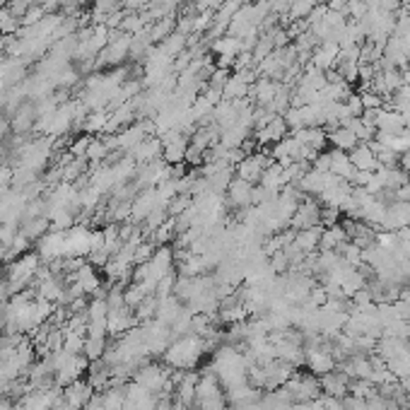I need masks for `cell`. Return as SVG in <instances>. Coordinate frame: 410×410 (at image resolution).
Masks as SVG:
<instances>
[{
    "mask_svg": "<svg viewBox=\"0 0 410 410\" xmlns=\"http://www.w3.org/2000/svg\"><path fill=\"white\" fill-rule=\"evenodd\" d=\"M205 353L207 350H205L203 338L189 333V336L174 338L172 346L164 350L162 357H164V364H167V367L179 369V371H191L200 362V357H203Z\"/></svg>",
    "mask_w": 410,
    "mask_h": 410,
    "instance_id": "1",
    "label": "cell"
},
{
    "mask_svg": "<svg viewBox=\"0 0 410 410\" xmlns=\"http://www.w3.org/2000/svg\"><path fill=\"white\" fill-rule=\"evenodd\" d=\"M109 336H87L85 338V350H82V355H85L90 362H97V360L104 357V353L109 350Z\"/></svg>",
    "mask_w": 410,
    "mask_h": 410,
    "instance_id": "28",
    "label": "cell"
},
{
    "mask_svg": "<svg viewBox=\"0 0 410 410\" xmlns=\"http://www.w3.org/2000/svg\"><path fill=\"white\" fill-rule=\"evenodd\" d=\"M51 229V222H48L46 215H36V217H22L20 222V232L25 234L27 239H29L32 244H36L43 234Z\"/></svg>",
    "mask_w": 410,
    "mask_h": 410,
    "instance_id": "19",
    "label": "cell"
},
{
    "mask_svg": "<svg viewBox=\"0 0 410 410\" xmlns=\"http://www.w3.org/2000/svg\"><path fill=\"white\" fill-rule=\"evenodd\" d=\"M271 164H273L271 152L256 150V152H251V155H244L242 160L237 162L234 174H237L239 179H244V182H249V184H259L261 177H264V172L271 167Z\"/></svg>",
    "mask_w": 410,
    "mask_h": 410,
    "instance_id": "4",
    "label": "cell"
},
{
    "mask_svg": "<svg viewBox=\"0 0 410 410\" xmlns=\"http://www.w3.org/2000/svg\"><path fill=\"white\" fill-rule=\"evenodd\" d=\"M328 145H331L333 150L350 152V150H355V147L360 145V140L350 128H346V125H338V128L328 130Z\"/></svg>",
    "mask_w": 410,
    "mask_h": 410,
    "instance_id": "20",
    "label": "cell"
},
{
    "mask_svg": "<svg viewBox=\"0 0 410 410\" xmlns=\"http://www.w3.org/2000/svg\"><path fill=\"white\" fill-rule=\"evenodd\" d=\"M321 384V393L324 396H333V398H346L348 393V386H350V379L348 374H343V371H328V374H324L319 379Z\"/></svg>",
    "mask_w": 410,
    "mask_h": 410,
    "instance_id": "15",
    "label": "cell"
},
{
    "mask_svg": "<svg viewBox=\"0 0 410 410\" xmlns=\"http://www.w3.org/2000/svg\"><path fill=\"white\" fill-rule=\"evenodd\" d=\"M408 184H410V174H408Z\"/></svg>",
    "mask_w": 410,
    "mask_h": 410,
    "instance_id": "38",
    "label": "cell"
},
{
    "mask_svg": "<svg viewBox=\"0 0 410 410\" xmlns=\"http://www.w3.org/2000/svg\"><path fill=\"white\" fill-rule=\"evenodd\" d=\"M41 266H43V261L36 251H27L20 259H15L13 264H8V268H5V278H8L10 292L18 294V292H25V289H32Z\"/></svg>",
    "mask_w": 410,
    "mask_h": 410,
    "instance_id": "2",
    "label": "cell"
},
{
    "mask_svg": "<svg viewBox=\"0 0 410 410\" xmlns=\"http://www.w3.org/2000/svg\"><path fill=\"white\" fill-rule=\"evenodd\" d=\"M8 43H10V36H3V34H0V58L8 56Z\"/></svg>",
    "mask_w": 410,
    "mask_h": 410,
    "instance_id": "37",
    "label": "cell"
},
{
    "mask_svg": "<svg viewBox=\"0 0 410 410\" xmlns=\"http://www.w3.org/2000/svg\"><path fill=\"white\" fill-rule=\"evenodd\" d=\"M360 100H362V107L371 109V111H379V109L384 107V100L371 90H360Z\"/></svg>",
    "mask_w": 410,
    "mask_h": 410,
    "instance_id": "32",
    "label": "cell"
},
{
    "mask_svg": "<svg viewBox=\"0 0 410 410\" xmlns=\"http://www.w3.org/2000/svg\"><path fill=\"white\" fill-rule=\"evenodd\" d=\"M307 357H304V364L309 367V371L314 376H324L328 371L336 369L338 360L333 357V350L328 346H316V348H304Z\"/></svg>",
    "mask_w": 410,
    "mask_h": 410,
    "instance_id": "7",
    "label": "cell"
},
{
    "mask_svg": "<svg viewBox=\"0 0 410 410\" xmlns=\"http://www.w3.org/2000/svg\"><path fill=\"white\" fill-rule=\"evenodd\" d=\"M289 135H294L299 143L311 147V150H316V152H324L326 145H328V133H326V128H321V125H309V128L292 130Z\"/></svg>",
    "mask_w": 410,
    "mask_h": 410,
    "instance_id": "16",
    "label": "cell"
},
{
    "mask_svg": "<svg viewBox=\"0 0 410 410\" xmlns=\"http://www.w3.org/2000/svg\"><path fill=\"white\" fill-rule=\"evenodd\" d=\"M22 29V20L15 13H10V8L0 10V34L3 36H18Z\"/></svg>",
    "mask_w": 410,
    "mask_h": 410,
    "instance_id": "29",
    "label": "cell"
},
{
    "mask_svg": "<svg viewBox=\"0 0 410 410\" xmlns=\"http://www.w3.org/2000/svg\"><path fill=\"white\" fill-rule=\"evenodd\" d=\"M229 75H232V70H227V68H217V65H215L205 85H207V87H212V90H222V87H225V82L229 80Z\"/></svg>",
    "mask_w": 410,
    "mask_h": 410,
    "instance_id": "30",
    "label": "cell"
},
{
    "mask_svg": "<svg viewBox=\"0 0 410 410\" xmlns=\"http://www.w3.org/2000/svg\"><path fill=\"white\" fill-rule=\"evenodd\" d=\"M68 282H73L82 294H97V289L102 287V278L97 273V266H92L90 261H82L78 271L68 275Z\"/></svg>",
    "mask_w": 410,
    "mask_h": 410,
    "instance_id": "9",
    "label": "cell"
},
{
    "mask_svg": "<svg viewBox=\"0 0 410 410\" xmlns=\"http://www.w3.org/2000/svg\"><path fill=\"white\" fill-rule=\"evenodd\" d=\"M125 10H145L152 0H121Z\"/></svg>",
    "mask_w": 410,
    "mask_h": 410,
    "instance_id": "35",
    "label": "cell"
},
{
    "mask_svg": "<svg viewBox=\"0 0 410 410\" xmlns=\"http://www.w3.org/2000/svg\"><path fill=\"white\" fill-rule=\"evenodd\" d=\"M249 90H251L249 82H246L242 75L232 73L229 75V80L225 82V87H222V100H227V102L246 100V97H249Z\"/></svg>",
    "mask_w": 410,
    "mask_h": 410,
    "instance_id": "23",
    "label": "cell"
},
{
    "mask_svg": "<svg viewBox=\"0 0 410 410\" xmlns=\"http://www.w3.org/2000/svg\"><path fill=\"white\" fill-rule=\"evenodd\" d=\"M346 242H350V239H348V232H346V227H343L341 222H338V225L324 227V232H321L319 251H338Z\"/></svg>",
    "mask_w": 410,
    "mask_h": 410,
    "instance_id": "21",
    "label": "cell"
},
{
    "mask_svg": "<svg viewBox=\"0 0 410 410\" xmlns=\"http://www.w3.org/2000/svg\"><path fill=\"white\" fill-rule=\"evenodd\" d=\"M374 128L379 130V133H389V135H403V130H406V123H403L401 114L396 111V109H391L389 104H384V107L376 111V121H374Z\"/></svg>",
    "mask_w": 410,
    "mask_h": 410,
    "instance_id": "12",
    "label": "cell"
},
{
    "mask_svg": "<svg viewBox=\"0 0 410 410\" xmlns=\"http://www.w3.org/2000/svg\"><path fill=\"white\" fill-rule=\"evenodd\" d=\"M128 51H130V34H123V32H114V36L109 39L107 46L102 48V53L97 56L95 70H111L118 68L128 61Z\"/></svg>",
    "mask_w": 410,
    "mask_h": 410,
    "instance_id": "3",
    "label": "cell"
},
{
    "mask_svg": "<svg viewBox=\"0 0 410 410\" xmlns=\"http://www.w3.org/2000/svg\"><path fill=\"white\" fill-rule=\"evenodd\" d=\"M338 222H341V210L321 205V227H331V225H338Z\"/></svg>",
    "mask_w": 410,
    "mask_h": 410,
    "instance_id": "34",
    "label": "cell"
},
{
    "mask_svg": "<svg viewBox=\"0 0 410 410\" xmlns=\"http://www.w3.org/2000/svg\"><path fill=\"white\" fill-rule=\"evenodd\" d=\"M92 396H95V389H92V384L87 379H78L73 384L63 386V393H61L63 403L70 410H85L87 403L92 401Z\"/></svg>",
    "mask_w": 410,
    "mask_h": 410,
    "instance_id": "8",
    "label": "cell"
},
{
    "mask_svg": "<svg viewBox=\"0 0 410 410\" xmlns=\"http://www.w3.org/2000/svg\"><path fill=\"white\" fill-rule=\"evenodd\" d=\"M348 155H350L353 167L360 169V172H376V169H379V160H376V155H374V150H371L369 143H360L355 150H350Z\"/></svg>",
    "mask_w": 410,
    "mask_h": 410,
    "instance_id": "17",
    "label": "cell"
},
{
    "mask_svg": "<svg viewBox=\"0 0 410 410\" xmlns=\"http://www.w3.org/2000/svg\"><path fill=\"white\" fill-rule=\"evenodd\" d=\"M43 15H48V10L43 5H29L25 15H22V27H32L36 25L39 20H43Z\"/></svg>",
    "mask_w": 410,
    "mask_h": 410,
    "instance_id": "31",
    "label": "cell"
},
{
    "mask_svg": "<svg viewBox=\"0 0 410 410\" xmlns=\"http://www.w3.org/2000/svg\"><path fill=\"white\" fill-rule=\"evenodd\" d=\"M321 225V203L319 198H311V196H304L302 203H299L297 212L292 215L287 227H292L294 232L299 229H309V227H319Z\"/></svg>",
    "mask_w": 410,
    "mask_h": 410,
    "instance_id": "6",
    "label": "cell"
},
{
    "mask_svg": "<svg viewBox=\"0 0 410 410\" xmlns=\"http://www.w3.org/2000/svg\"><path fill=\"white\" fill-rule=\"evenodd\" d=\"M162 150H164V145H162L160 135H147L143 143L130 152V157H133L138 164H150V162L162 160Z\"/></svg>",
    "mask_w": 410,
    "mask_h": 410,
    "instance_id": "14",
    "label": "cell"
},
{
    "mask_svg": "<svg viewBox=\"0 0 410 410\" xmlns=\"http://www.w3.org/2000/svg\"><path fill=\"white\" fill-rule=\"evenodd\" d=\"M328 172L336 174V177L343 179V182H353V177H355V172H357V169L353 167L348 152L331 150V169H328Z\"/></svg>",
    "mask_w": 410,
    "mask_h": 410,
    "instance_id": "22",
    "label": "cell"
},
{
    "mask_svg": "<svg viewBox=\"0 0 410 410\" xmlns=\"http://www.w3.org/2000/svg\"><path fill=\"white\" fill-rule=\"evenodd\" d=\"M278 90H280V82L268 80V78H259L254 85H251L249 100L254 102V107H271V102L275 100Z\"/></svg>",
    "mask_w": 410,
    "mask_h": 410,
    "instance_id": "13",
    "label": "cell"
},
{
    "mask_svg": "<svg viewBox=\"0 0 410 410\" xmlns=\"http://www.w3.org/2000/svg\"><path fill=\"white\" fill-rule=\"evenodd\" d=\"M285 391L294 401V406H297V403H309V401H314V398H319L321 384L314 374H297V371H294V374L287 379Z\"/></svg>",
    "mask_w": 410,
    "mask_h": 410,
    "instance_id": "5",
    "label": "cell"
},
{
    "mask_svg": "<svg viewBox=\"0 0 410 410\" xmlns=\"http://www.w3.org/2000/svg\"><path fill=\"white\" fill-rule=\"evenodd\" d=\"M398 167H401L406 174H410V150H406V152H401V155H398Z\"/></svg>",
    "mask_w": 410,
    "mask_h": 410,
    "instance_id": "36",
    "label": "cell"
},
{
    "mask_svg": "<svg viewBox=\"0 0 410 410\" xmlns=\"http://www.w3.org/2000/svg\"><path fill=\"white\" fill-rule=\"evenodd\" d=\"M254 186L256 184H249V182H244V179L234 177L232 184L227 186V193H225V200L229 203V207H234V210H244V207L254 205Z\"/></svg>",
    "mask_w": 410,
    "mask_h": 410,
    "instance_id": "10",
    "label": "cell"
},
{
    "mask_svg": "<svg viewBox=\"0 0 410 410\" xmlns=\"http://www.w3.org/2000/svg\"><path fill=\"white\" fill-rule=\"evenodd\" d=\"M210 51L215 53V58L217 56H225V58H237L239 53L244 51V46H242V39H234V36H220V39H215V41H210Z\"/></svg>",
    "mask_w": 410,
    "mask_h": 410,
    "instance_id": "25",
    "label": "cell"
},
{
    "mask_svg": "<svg viewBox=\"0 0 410 410\" xmlns=\"http://www.w3.org/2000/svg\"><path fill=\"white\" fill-rule=\"evenodd\" d=\"M287 135H289V128H287V123L282 116H273L264 128L254 130V138H256V145L259 147L275 145V143H280L282 138H287Z\"/></svg>",
    "mask_w": 410,
    "mask_h": 410,
    "instance_id": "11",
    "label": "cell"
},
{
    "mask_svg": "<svg viewBox=\"0 0 410 410\" xmlns=\"http://www.w3.org/2000/svg\"><path fill=\"white\" fill-rule=\"evenodd\" d=\"M157 46H160L169 58H179L186 48H189V36L182 34V32H172V34H169L162 43H157Z\"/></svg>",
    "mask_w": 410,
    "mask_h": 410,
    "instance_id": "27",
    "label": "cell"
},
{
    "mask_svg": "<svg viewBox=\"0 0 410 410\" xmlns=\"http://www.w3.org/2000/svg\"><path fill=\"white\" fill-rule=\"evenodd\" d=\"M172 32H177V18H164V20H155L147 25V36H150V41L155 43H162L167 39Z\"/></svg>",
    "mask_w": 410,
    "mask_h": 410,
    "instance_id": "26",
    "label": "cell"
},
{
    "mask_svg": "<svg viewBox=\"0 0 410 410\" xmlns=\"http://www.w3.org/2000/svg\"><path fill=\"white\" fill-rule=\"evenodd\" d=\"M343 104H346V107H348L350 116H362L364 107H362V100H360V92H350L348 100L343 102Z\"/></svg>",
    "mask_w": 410,
    "mask_h": 410,
    "instance_id": "33",
    "label": "cell"
},
{
    "mask_svg": "<svg viewBox=\"0 0 410 410\" xmlns=\"http://www.w3.org/2000/svg\"><path fill=\"white\" fill-rule=\"evenodd\" d=\"M321 232H324V227H309V229H299L297 234H294V242L292 246L294 249H299L302 254H316L319 251V244H321Z\"/></svg>",
    "mask_w": 410,
    "mask_h": 410,
    "instance_id": "18",
    "label": "cell"
},
{
    "mask_svg": "<svg viewBox=\"0 0 410 410\" xmlns=\"http://www.w3.org/2000/svg\"><path fill=\"white\" fill-rule=\"evenodd\" d=\"M107 123H109V109H104V111H87V116L80 123V130L87 135H104L107 133Z\"/></svg>",
    "mask_w": 410,
    "mask_h": 410,
    "instance_id": "24",
    "label": "cell"
}]
</instances>
